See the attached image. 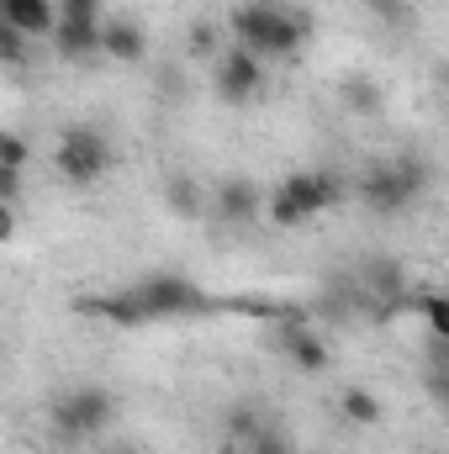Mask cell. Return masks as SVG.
I'll return each instance as SVG.
<instances>
[{"instance_id":"5b68a950","label":"cell","mask_w":449,"mask_h":454,"mask_svg":"<svg viewBox=\"0 0 449 454\" xmlns=\"http://www.w3.org/2000/svg\"><path fill=\"white\" fill-rule=\"evenodd\" d=\"M112 137L101 132V127H85V121H75V127H64L59 132V143H53V169L69 180V185H96L106 169H112Z\"/></svg>"},{"instance_id":"d4e9b609","label":"cell","mask_w":449,"mask_h":454,"mask_svg":"<svg viewBox=\"0 0 449 454\" xmlns=\"http://www.w3.org/2000/svg\"><path fill=\"white\" fill-rule=\"evenodd\" d=\"M101 454H143L132 439H112V444H101Z\"/></svg>"},{"instance_id":"603a6c76","label":"cell","mask_w":449,"mask_h":454,"mask_svg":"<svg viewBox=\"0 0 449 454\" xmlns=\"http://www.w3.org/2000/svg\"><path fill=\"white\" fill-rule=\"evenodd\" d=\"M0 169H27V137L21 132L0 137Z\"/></svg>"},{"instance_id":"52a82bcc","label":"cell","mask_w":449,"mask_h":454,"mask_svg":"<svg viewBox=\"0 0 449 454\" xmlns=\"http://www.w3.org/2000/svg\"><path fill=\"white\" fill-rule=\"evenodd\" d=\"M264 207H270V196L248 180V175H227L217 180V191H212V217L227 227H248L264 217Z\"/></svg>"},{"instance_id":"8fae6325","label":"cell","mask_w":449,"mask_h":454,"mask_svg":"<svg viewBox=\"0 0 449 454\" xmlns=\"http://www.w3.org/2000/svg\"><path fill=\"white\" fill-rule=\"evenodd\" d=\"M101 27H106V16L101 21H75V16H59V27H53V48H59V59H69V64H85V59H101Z\"/></svg>"},{"instance_id":"6da1fadb","label":"cell","mask_w":449,"mask_h":454,"mask_svg":"<svg viewBox=\"0 0 449 454\" xmlns=\"http://www.w3.org/2000/svg\"><path fill=\"white\" fill-rule=\"evenodd\" d=\"M85 317H101L116 328H143V323H175V317H201L212 312V296L185 280L180 270H159V275H143L138 286L127 291H106V296H85L80 301Z\"/></svg>"},{"instance_id":"2e32d148","label":"cell","mask_w":449,"mask_h":454,"mask_svg":"<svg viewBox=\"0 0 449 454\" xmlns=\"http://www.w3.org/2000/svg\"><path fill=\"white\" fill-rule=\"evenodd\" d=\"M338 101H343L354 116H381L386 112V90H381L370 74H349V80H338Z\"/></svg>"},{"instance_id":"30bf717a","label":"cell","mask_w":449,"mask_h":454,"mask_svg":"<svg viewBox=\"0 0 449 454\" xmlns=\"http://www.w3.org/2000/svg\"><path fill=\"white\" fill-rule=\"evenodd\" d=\"M280 343H286V359L302 370V375H323L328 364H334V354H328V343L318 339L302 317H286V328H280Z\"/></svg>"},{"instance_id":"277c9868","label":"cell","mask_w":449,"mask_h":454,"mask_svg":"<svg viewBox=\"0 0 449 454\" xmlns=\"http://www.w3.org/2000/svg\"><path fill=\"white\" fill-rule=\"evenodd\" d=\"M354 191H359V201L370 207V212H381V217H397V212H407L423 191H429V164H418V159H381V164H370L359 180H354Z\"/></svg>"},{"instance_id":"ba28073f","label":"cell","mask_w":449,"mask_h":454,"mask_svg":"<svg viewBox=\"0 0 449 454\" xmlns=\"http://www.w3.org/2000/svg\"><path fill=\"white\" fill-rule=\"evenodd\" d=\"M275 191H286L307 217H323L328 207H338L343 201V180L338 175H328V169H296V175H286Z\"/></svg>"},{"instance_id":"7c38bea8","label":"cell","mask_w":449,"mask_h":454,"mask_svg":"<svg viewBox=\"0 0 449 454\" xmlns=\"http://www.w3.org/2000/svg\"><path fill=\"white\" fill-rule=\"evenodd\" d=\"M0 21L27 32V37H53L59 27V0H0Z\"/></svg>"},{"instance_id":"9a60e30c","label":"cell","mask_w":449,"mask_h":454,"mask_svg":"<svg viewBox=\"0 0 449 454\" xmlns=\"http://www.w3.org/2000/svg\"><path fill=\"white\" fill-rule=\"evenodd\" d=\"M338 418L354 423V428H381L386 407H381L375 391H365V386H343V391H338Z\"/></svg>"},{"instance_id":"5bb4252c","label":"cell","mask_w":449,"mask_h":454,"mask_svg":"<svg viewBox=\"0 0 449 454\" xmlns=\"http://www.w3.org/2000/svg\"><path fill=\"white\" fill-rule=\"evenodd\" d=\"M232 444H243V454H296L286 444V434H280L275 423H264L259 412H243V418H238Z\"/></svg>"},{"instance_id":"484cf974","label":"cell","mask_w":449,"mask_h":454,"mask_svg":"<svg viewBox=\"0 0 449 454\" xmlns=\"http://www.w3.org/2000/svg\"><path fill=\"white\" fill-rule=\"evenodd\" d=\"M445 85H449V69H445Z\"/></svg>"},{"instance_id":"9c48e42d","label":"cell","mask_w":449,"mask_h":454,"mask_svg":"<svg viewBox=\"0 0 449 454\" xmlns=\"http://www.w3.org/2000/svg\"><path fill=\"white\" fill-rule=\"evenodd\" d=\"M101 59L112 64H143L148 59V32L138 16H106L101 27Z\"/></svg>"},{"instance_id":"e0dca14e","label":"cell","mask_w":449,"mask_h":454,"mask_svg":"<svg viewBox=\"0 0 449 454\" xmlns=\"http://www.w3.org/2000/svg\"><path fill=\"white\" fill-rule=\"evenodd\" d=\"M418 312H423V323L434 328V339L449 348V296H439V291H423V296H418Z\"/></svg>"},{"instance_id":"7402d4cb","label":"cell","mask_w":449,"mask_h":454,"mask_svg":"<svg viewBox=\"0 0 449 454\" xmlns=\"http://www.w3.org/2000/svg\"><path fill=\"white\" fill-rule=\"evenodd\" d=\"M370 11H375L386 27H402V32L413 27V5H407V0H370Z\"/></svg>"},{"instance_id":"44dd1931","label":"cell","mask_w":449,"mask_h":454,"mask_svg":"<svg viewBox=\"0 0 449 454\" xmlns=\"http://www.w3.org/2000/svg\"><path fill=\"white\" fill-rule=\"evenodd\" d=\"M27 43H32L27 32H16V27H5V21H0V59H5L11 69H21V64H27Z\"/></svg>"},{"instance_id":"ffe728a7","label":"cell","mask_w":449,"mask_h":454,"mask_svg":"<svg viewBox=\"0 0 449 454\" xmlns=\"http://www.w3.org/2000/svg\"><path fill=\"white\" fill-rule=\"evenodd\" d=\"M264 217H270L275 227H302V223H307V212H302V207H296V201H291L286 191H275V196H270V207H264Z\"/></svg>"},{"instance_id":"cb8c5ba5","label":"cell","mask_w":449,"mask_h":454,"mask_svg":"<svg viewBox=\"0 0 449 454\" xmlns=\"http://www.w3.org/2000/svg\"><path fill=\"white\" fill-rule=\"evenodd\" d=\"M0 201H5V207L21 201V169H0Z\"/></svg>"},{"instance_id":"8992f818","label":"cell","mask_w":449,"mask_h":454,"mask_svg":"<svg viewBox=\"0 0 449 454\" xmlns=\"http://www.w3.org/2000/svg\"><path fill=\"white\" fill-rule=\"evenodd\" d=\"M212 80H217V96L232 101V106H248V101H259L264 96V85H270V69H264V59H254L248 48H227L223 59L212 64Z\"/></svg>"},{"instance_id":"ac0fdd59","label":"cell","mask_w":449,"mask_h":454,"mask_svg":"<svg viewBox=\"0 0 449 454\" xmlns=\"http://www.w3.org/2000/svg\"><path fill=\"white\" fill-rule=\"evenodd\" d=\"M223 53H227L223 27H217V21H196V27H191V59H212V64H217Z\"/></svg>"},{"instance_id":"7a4b0ae2","label":"cell","mask_w":449,"mask_h":454,"mask_svg":"<svg viewBox=\"0 0 449 454\" xmlns=\"http://www.w3.org/2000/svg\"><path fill=\"white\" fill-rule=\"evenodd\" d=\"M227 32L254 59L291 64L307 48V37H312V16L307 11H291V5H275V0H243V5L227 11Z\"/></svg>"},{"instance_id":"4fadbf2b","label":"cell","mask_w":449,"mask_h":454,"mask_svg":"<svg viewBox=\"0 0 449 454\" xmlns=\"http://www.w3.org/2000/svg\"><path fill=\"white\" fill-rule=\"evenodd\" d=\"M164 207L180 217V223H196V217H207L212 212V196H207V185L196 180V175H164Z\"/></svg>"},{"instance_id":"d6986e66","label":"cell","mask_w":449,"mask_h":454,"mask_svg":"<svg viewBox=\"0 0 449 454\" xmlns=\"http://www.w3.org/2000/svg\"><path fill=\"white\" fill-rule=\"evenodd\" d=\"M370 291L386 301V307H397V296H402V270L391 264V259H381V264H370Z\"/></svg>"},{"instance_id":"3957f363","label":"cell","mask_w":449,"mask_h":454,"mask_svg":"<svg viewBox=\"0 0 449 454\" xmlns=\"http://www.w3.org/2000/svg\"><path fill=\"white\" fill-rule=\"evenodd\" d=\"M116 423V396L106 386H75L64 396H53L48 407V434L59 444H96Z\"/></svg>"}]
</instances>
